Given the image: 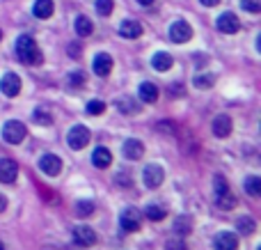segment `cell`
<instances>
[{"label":"cell","instance_id":"obj_1","mask_svg":"<svg viewBox=\"0 0 261 250\" xmlns=\"http://www.w3.org/2000/svg\"><path fill=\"white\" fill-rule=\"evenodd\" d=\"M16 55H18V60H21V62H25V64H41V62H44V55H41L37 41L32 39V37H28V35L18 37Z\"/></svg>","mask_w":261,"mask_h":250},{"label":"cell","instance_id":"obj_2","mask_svg":"<svg viewBox=\"0 0 261 250\" xmlns=\"http://www.w3.org/2000/svg\"><path fill=\"white\" fill-rule=\"evenodd\" d=\"M25 136H28V129L23 122L12 119V122H7L3 127V138L9 142V145H21V142L25 140Z\"/></svg>","mask_w":261,"mask_h":250},{"label":"cell","instance_id":"obj_3","mask_svg":"<svg viewBox=\"0 0 261 250\" xmlns=\"http://www.w3.org/2000/svg\"><path fill=\"white\" fill-rule=\"evenodd\" d=\"M119 225L124 228V232H138L140 225H142V214L138 209H133V207H128L119 216Z\"/></svg>","mask_w":261,"mask_h":250},{"label":"cell","instance_id":"obj_4","mask_svg":"<svg viewBox=\"0 0 261 250\" xmlns=\"http://www.w3.org/2000/svg\"><path fill=\"white\" fill-rule=\"evenodd\" d=\"M67 142H69V147L71 149H83V147L90 142V129L87 127H83V124H78V127H73L71 131H69V136H67Z\"/></svg>","mask_w":261,"mask_h":250},{"label":"cell","instance_id":"obj_5","mask_svg":"<svg viewBox=\"0 0 261 250\" xmlns=\"http://www.w3.org/2000/svg\"><path fill=\"white\" fill-rule=\"evenodd\" d=\"M190 37H193V28L186 21H176L170 26V39L174 41V44H186Z\"/></svg>","mask_w":261,"mask_h":250},{"label":"cell","instance_id":"obj_6","mask_svg":"<svg viewBox=\"0 0 261 250\" xmlns=\"http://www.w3.org/2000/svg\"><path fill=\"white\" fill-rule=\"evenodd\" d=\"M39 168H41V172H46L48 177H58V174L62 172V161L55 154H44L39 159Z\"/></svg>","mask_w":261,"mask_h":250},{"label":"cell","instance_id":"obj_7","mask_svg":"<svg viewBox=\"0 0 261 250\" xmlns=\"http://www.w3.org/2000/svg\"><path fill=\"white\" fill-rule=\"evenodd\" d=\"M218 30L225 32V35H234V32H239L241 30L239 16H236V14H231V12L220 14V16H218Z\"/></svg>","mask_w":261,"mask_h":250},{"label":"cell","instance_id":"obj_8","mask_svg":"<svg viewBox=\"0 0 261 250\" xmlns=\"http://www.w3.org/2000/svg\"><path fill=\"white\" fill-rule=\"evenodd\" d=\"M0 92H3L5 96H18V92H21V78L14 71L5 73L3 81H0Z\"/></svg>","mask_w":261,"mask_h":250},{"label":"cell","instance_id":"obj_9","mask_svg":"<svg viewBox=\"0 0 261 250\" xmlns=\"http://www.w3.org/2000/svg\"><path fill=\"white\" fill-rule=\"evenodd\" d=\"M142 179H144V186L147 188H158L163 184V179H165V172H163L161 165H147Z\"/></svg>","mask_w":261,"mask_h":250},{"label":"cell","instance_id":"obj_10","mask_svg":"<svg viewBox=\"0 0 261 250\" xmlns=\"http://www.w3.org/2000/svg\"><path fill=\"white\" fill-rule=\"evenodd\" d=\"M18 177V165L12 159H0V182L3 184H14Z\"/></svg>","mask_w":261,"mask_h":250},{"label":"cell","instance_id":"obj_11","mask_svg":"<svg viewBox=\"0 0 261 250\" xmlns=\"http://www.w3.org/2000/svg\"><path fill=\"white\" fill-rule=\"evenodd\" d=\"M73 241H76L78 246L90 248V246H94V243H96V232L92 228H87V225L76 228V230H73Z\"/></svg>","mask_w":261,"mask_h":250},{"label":"cell","instance_id":"obj_12","mask_svg":"<svg viewBox=\"0 0 261 250\" xmlns=\"http://www.w3.org/2000/svg\"><path fill=\"white\" fill-rule=\"evenodd\" d=\"M122 152H124V156H126L128 161H140L142 159V154H144V145L140 140H135V138H128V140L124 142Z\"/></svg>","mask_w":261,"mask_h":250},{"label":"cell","instance_id":"obj_13","mask_svg":"<svg viewBox=\"0 0 261 250\" xmlns=\"http://www.w3.org/2000/svg\"><path fill=\"white\" fill-rule=\"evenodd\" d=\"M92 69H94L96 76H108L113 71V58L108 53H99L94 58V62H92Z\"/></svg>","mask_w":261,"mask_h":250},{"label":"cell","instance_id":"obj_14","mask_svg":"<svg viewBox=\"0 0 261 250\" xmlns=\"http://www.w3.org/2000/svg\"><path fill=\"white\" fill-rule=\"evenodd\" d=\"M216 250H236L239 248V237L234 232H220L213 241Z\"/></svg>","mask_w":261,"mask_h":250},{"label":"cell","instance_id":"obj_15","mask_svg":"<svg viewBox=\"0 0 261 250\" xmlns=\"http://www.w3.org/2000/svg\"><path fill=\"white\" fill-rule=\"evenodd\" d=\"M231 129H234V124H231V117H227V115H218L213 119V136L227 138L231 133Z\"/></svg>","mask_w":261,"mask_h":250},{"label":"cell","instance_id":"obj_16","mask_svg":"<svg viewBox=\"0 0 261 250\" xmlns=\"http://www.w3.org/2000/svg\"><path fill=\"white\" fill-rule=\"evenodd\" d=\"M119 35L124 37V39H138L140 35H142V26H140V21H122V26H119Z\"/></svg>","mask_w":261,"mask_h":250},{"label":"cell","instance_id":"obj_17","mask_svg":"<svg viewBox=\"0 0 261 250\" xmlns=\"http://www.w3.org/2000/svg\"><path fill=\"white\" fill-rule=\"evenodd\" d=\"M92 163H94L96 168H110V163H113V154H110L108 147H96L94 154H92Z\"/></svg>","mask_w":261,"mask_h":250},{"label":"cell","instance_id":"obj_18","mask_svg":"<svg viewBox=\"0 0 261 250\" xmlns=\"http://www.w3.org/2000/svg\"><path fill=\"white\" fill-rule=\"evenodd\" d=\"M55 12L53 0H35V7H32V14L37 18H50Z\"/></svg>","mask_w":261,"mask_h":250},{"label":"cell","instance_id":"obj_19","mask_svg":"<svg viewBox=\"0 0 261 250\" xmlns=\"http://www.w3.org/2000/svg\"><path fill=\"white\" fill-rule=\"evenodd\" d=\"M151 64L156 71H167V69H172V64H174V60H172L170 53H156L151 58Z\"/></svg>","mask_w":261,"mask_h":250},{"label":"cell","instance_id":"obj_20","mask_svg":"<svg viewBox=\"0 0 261 250\" xmlns=\"http://www.w3.org/2000/svg\"><path fill=\"white\" fill-rule=\"evenodd\" d=\"M140 99H142L144 104H153V101L158 99V87L153 85V83H142V85H140Z\"/></svg>","mask_w":261,"mask_h":250},{"label":"cell","instance_id":"obj_21","mask_svg":"<svg viewBox=\"0 0 261 250\" xmlns=\"http://www.w3.org/2000/svg\"><path fill=\"white\" fill-rule=\"evenodd\" d=\"M174 232L179 234V237L190 234V232H193V220H190L188 216H179V218L174 220Z\"/></svg>","mask_w":261,"mask_h":250},{"label":"cell","instance_id":"obj_22","mask_svg":"<svg viewBox=\"0 0 261 250\" xmlns=\"http://www.w3.org/2000/svg\"><path fill=\"white\" fill-rule=\"evenodd\" d=\"M245 193H248L250 197H259L261 195V179L254 177V174L245 177Z\"/></svg>","mask_w":261,"mask_h":250},{"label":"cell","instance_id":"obj_23","mask_svg":"<svg viewBox=\"0 0 261 250\" xmlns=\"http://www.w3.org/2000/svg\"><path fill=\"white\" fill-rule=\"evenodd\" d=\"M76 32H78V37H90L92 32H94V26H92V21L87 16H78L76 18Z\"/></svg>","mask_w":261,"mask_h":250},{"label":"cell","instance_id":"obj_24","mask_svg":"<svg viewBox=\"0 0 261 250\" xmlns=\"http://www.w3.org/2000/svg\"><path fill=\"white\" fill-rule=\"evenodd\" d=\"M94 209H96V205H94V202H90V200L76 202V216H81V218H87V216H92V214H94Z\"/></svg>","mask_w":261,"mask_h":250},{"label":"cell","instance_id":"obj_25","mask_svg":"<svg viewBox=\"0 0 261 250\" xmlns=\"http://www.w3.org/2000/svg\"><path fill=\"white\" fill-rule=\"evenodd\" d=\"M236 228H239L241 234H252L254 230H257V223H254L250 216H245V218H239V220H236Z\"/></svg>","mask_w":261,"mask_h":250},{"label":"cell","instance_id":"obj_26","mask_svg":"<svg viewBox=\"0 0 261 250\" xmlns=\"http://www.w3.org/2000/svg\"><path fill=\"white\" fill-rule=\"evenodd\" d=\"M216 205L220 207V209L229 211V209H234V207H236V197L231 195V193H225V195H218L216 197Z\"/></svg>","mask_w":261,"mask_h":250},{"label":"cell","instance_id":"obj_27","mask_svg":"<svg viewBox=\"0 0 261 250\" xmlns=\"http://www.w3.org/2000/svg\"><path fill=\"white\" fill-rule=\"evenodd\" d=\"M213 83H216V76H213V73H199V76H195V87H197V90L213 87Z\"/></svg>","mask_w":261,"mask_h":250},{"label":"cell","instance_id":"obj_28","mask_svg":"<svg viewBox=\"0 0 261 250\" xmlns=\"http://www.w3.org/2000/svg\"><path fill=\"white\" fill-rule=\"evenodd\" d=\"M144 214H147V218H149V220H163V218L167 216V211L163 209V207H158V205H149Z\"/></svg>","mask_w":261,"mask_h":250},{"label":"cell","instance_id":"obj_29","mask_svg":"<svg viewBox=\"0 0 261 250\" xmlns=\"http://www.w3.org/2000/svg\"><path fill=\"white\" fill-rule=\"evenodd\" d=\"M213 188H216V195H225V193H229V184H227V179L222 177V174H216V179H213Z\"/></svg>","mask_w":261,"mask_h":250},{"label":"cell","instance_id":"obj_30","mask_svg":"<svg viewBox=\"0 0 261 250\" xmlns=\"http://www.w3.org/2000/svg\"><path fill=\"white\" fill-rule=\"evenodd\" d=\"M113 7H115L113 0H96V12H99L101 16H110V14H113Z\"/></svg>","mask_w":261,"mask_h":250},{"label":"cell","instance_id":"obj_31","mask_svg":"<svg viewBox=\"0 0 261 250\" xmlns=\"http://www.w3.org/2000/svg\"><path fill=\"white\" fill-rule=\"evenodd\" d=\"M35 122H37V124H44V127H50V124H53V117H50L46 110L37 108V110H35Z\"/></svg>","mask_w":261,"mask_h":250},{"label":"cell","instance_id":"obj_32","mask_svg":"<svg viewBox=\"0 0 261 250\" xmlns=\"http://www.w3.org/2000/svg\"><path fill=\"white\" fill-rule=\"evenodd\" d=\"M69 85L71 87H83L85 85V73L83 71H71L69 73Z\"/></svg>","mask_w":261,"mask_h":250},{"label":"cell","instance_id":"obj_33","mask_svg":"<svg viewBox=\"0 0 261 250\" xmlns=\"http://www.w3.org/2000/svg\"><path fill=\"white\" fill-rule=\"evenodd\" d=\"M106 110V104L103 101H99V99H94V101H90V104H87V113L90 115H101Z\"/></svg>","mask_w":261,"mask_h":250},{"label":"cell","instance_id":"obj_34","mask_svg":"<svg viewBox=\"0 0 261 250\" xmlns=\"http://www.w3.org/2000/svg\"><path fill=\"white\" fill-rule=\"evenodd\" d=\"M117 106H119V110H124V113H138L140 110V106L133 104V101H128V99H119Z\"/></svg>","mask_w":261,"mask_h":250},{"label":"cell","instance_id":"obj_35","mask_svg":"<svg viewBox=\"0 0 261 250\" xmlns=\"http://www.w3.org/2000/svg\"><path fill=\"white\" fill-rule=\"evenodd\" d=\"M243 9H248L250 14H259L261 12V0H241Z\"/></svg>","mask_w":261,"mask_h":250},{"label":"cell","instance_id":"obj_36","mask_svg":"<svg viewBox=\"0 0 261 250\" xmlns=\"http://www.w3.org/2000/svg\"><path fill=\"white\" fill-rule=\"evenodd\" d=\"M167 250H188V246H186L184 239H170L167 241Z\"/></svg>","mask_w":261,"mask_h":250},{"label":"cell","instance_id":"obj_37","mask_svg":"<svg viewBox=\"0 0 261 250\" xmlns=\"http://www.w3.org/2000/svg\"><path fill=\"white\" fill-rule=\"evenodd\" d=\"M199 3H202L204 7H216V5H220V0H199Z\"/></svg>","mask_w":261,"mask_h":250},{"label":"cell","instance_id":"obj_38","mask_svg":"<svg viewBox=\"0 0 261 250\" xmlns=\"http://www.w3.org/2000/svg\"><path fill=\"white\" fill-rule=\"evenodd\" d=\"M5 209H7V200H5V197L3 195H0V214H3V211Z\"/></svg>","mask_w":261,"mask_h":250},{"label":"cell","instance_id":"obj_39","mask_svg":"<svg viewBox=\"0 0 261 250\" xmlns=\"http://www.w3.org/2000/svg\"><path fill=\"white\" fill-rule=\"evenodd\" d=\"M69 53H71V55H81V46H78V48H76V46H71V48H69Z\"/></svg>","mask_w":261,"mask_h":250},{"label":"cell","instance_id":"obj_40","mask_svg":"<svg viewBox=\"0 0 261 250\" xmlns=\"http://www.w3.org/2000/svg\"><path fill=\"white\" fill-rule=\"evenodd\" d=\"M138 3H140V5H144V7H149V5H151L153 0H138Z\"/></svg>","mask_w":261,"mask_h":250},{"label":"cell","instance_id":"obj_41","mask_svg":"<svg viewBox=\"0 0 261 250\" xmlns=\"http://www.w3.org/2000/svg\"><path fill=\"white\" fill-rule=\"evenodd\" d=\"M0 250H7V248H5V246H3V243H0Z\"/></svg>","mask_w":261,"mask_h":250},{"label":"cell","instance_id":"obj_42","mask_svg":"<svg viewBox=\"0 0 261 250\" xmlns=\"http://www.w3.org/2000/svg\"><path fill=\"white\" fill-rule=\"evenodd\" d=\"M0 39H3V30H0Z\"/></svg>","mask_w":261,"mask_h":250}]
</instances>
